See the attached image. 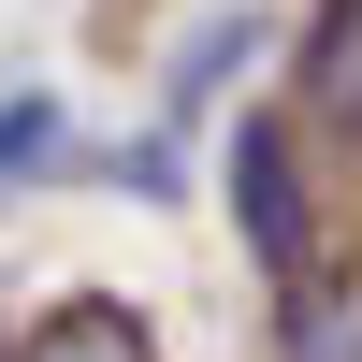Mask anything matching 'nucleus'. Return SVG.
Returning <instances> with one entry per match:
<instances>
[{
	"label": "nucleus",
	"instance_id": "1",
	"mask_svg": "<svg viewBox=\"0 0 362 362\" xmlns=\"http://www.w3.org/2000/svg\"><path fill=\"white\" fill-rule=\"evenodd\" d=\"M232 218H247L261 276H276L290 305H319V232H305V174H290V131H276V116H247V145H232Z\"/></svg>",
	"mask_w": 362,
	"mask_h": 362
},
{
	"label": "nucleus",
	"instance_id": "4",
	"mask_svg": "<svg viewBox=\"0 0 362 362\" xmlns=\"http://www.w3.org/2000/svg\"><path fill=\"white\" fill-rule=\"evenodd\" d=\"M44 160H58V102H44V87H15V102H0V189L44 174Z\"/></svg>",
	"mask_w": 362,
	"mask_h": 362
},
{
	"label": "nucleus",
	"instance_id": "3",
	"mask_svg": "<svg viewBox=\"0 0 362 362\" xmlns=\"http://www.w3.org/2000/svg\"><path fill=\"white\" fill-rule=\"evenodd\" d=\"M232 58H247V15H203L189 44H174V73H160V102H174V116H203V102H218V73H232Z\"/></svg>",
	"mask_w": 362,
	"mask_h": 362
},
{
	"label": "nucleus",
	"instance_id": "2",
	"mask_svg": "<svg viewBox=\"0 0 362 362\" xmlns=\"http://www.w3.org/2000/svg\"><path fill=\"white\" fill-rule=\"evenodd\" d=\"M15 362H145V334H131L116 305H58V319H44Z\"/></svg>",
	"mask_w": 362,
	"mask_h": 362
}]
</instances>
